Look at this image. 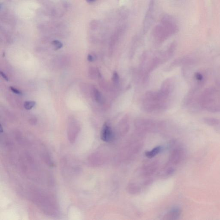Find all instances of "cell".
Returning <instances> with one entry per match:
<instances>
[{
	"mask_svg": "<svg viewBox=\"0 0 220 220\" xmlns=\"http://www.w3.org/2000/svg\"><path fill=\"white\" fill-rule=\"evenodd\" d=\"M10 89H11V90L13 93H14L16 94L20 95L22 94V93L20 91L18 90L17 89L12 87V86H11V87H10Z\"/></svg>",
	"mask_w": 220,
	"mask_h": 220,
	"instance_id": "cell-8",
	"label": "cell"
},
{
	"mask_svg": "<svg viewBox=\"0 0 220 220\" xmlns=\"http://www.w3.org/2000/svg\"><path fill=\"white\" fill-rule=\"evenodd\" d=\"M101 139L104 141L108 142L112 138V132L110 127L107 124H104L101 135Z\"/></svg>",
	"mask_w": 220,
	"mask_h": 220,
	"instance_id": "cell-2",
	"label": "cell"
},
{
	"mask_svg": "<svg viewBox=\"0 0 220 220\" xmlns=\"http://www.w3.org/2000/svg\"><path fill=\"white\" fill-rule=\"evenodd\" d=\"M161 150L162 148L160 147H156L150 151L146 152V156L149 158H151L158 154L161 151Z\"/></svg>",
	"mask_w": 220,
	"mask_h": 220,
	"instance_id": "cell-3",
	"label": "cell"
},
{
	"mask_svg": "<svg viewBox=\"0 0 220 220\" xmlns=\"http://www.w3.org/2000/svg\"><path fill=\"white\" fill-rule=\"evenodd\" d=\"M88 2H92L94 1L95 0H86Z\"/></svg>",
	"mask_w": 220,
	"mask_h": 220,
	"instance_id": "cell-12",
	"label": "cell"
},
{
	"mask_svg": "<svg viewBox=\"0 0 220 220\" xmlns=\"http://www.w3.org/2000/svg\"><path fill=\"white\" fill-rule=\"evenodd\" d=\"M87 60H88L89 62H93L94 60L93 57L91 55L89 54L88 56H87Z\"/></svg>",
	"mask_w": 220,
	"mask_h": 220,
	"instance_id": "cell-11",
	"label": "cell"
},
{
	"mask_svg": "<svg viewBox=\"0 0 220 220\" xmlns=\"http://www.w3.org/2000/svg\"><path fill=\"white\" fill-rule=\"evenodd\" d=\"M204 121L207 124L212 126H217L219 124V120L214 118H205Z\"/></svg>",
	"mask_w": 220,
	"mask_h": 220,
	"instance_id": "cell-4",
	"label": "cell"
},
{
	"mask_svg": "<svg viewBox=\"0 0 220 220\" xmlns=\"http://www.w3.org/2000/svg\"><path fill=\"white\" fill-rule=\"evenodd\" d=\"M52 44L53 46L55 48V50H58L59 49H61L63 47V44L57 40H54L52 42Z\"/></svg>",
	"mask_w": 220,
	"mask_h": 220,
	"instance_id": "cell-6",
	"label": "cell"
},
{
	"mask_svg": "<svg viewBox=\"0 0 220 220\" xmlns=\"http://www.w3.org/2000/svg\"><path fill=\"white\" fill-rule=\"evenodd\" d=\"M36 105V103L34 101H26L24 103L25 108L27 110H30L32 109Z\"/></svg>",
	"mask_w": 220,
	"mask_h": 220,
	"instance_id": "cell-5",
	"label": "cell"
},
{
	"mask_svg": "<svg viewBox=\"0 0 220 220\" xmlns=\"http://www.w3.org/2000/svg\"><path fill=\"white\" fill-rule=\"evenodd\" d=\"M154 1H151L150 3L148 10L147 12L144 22V30L146 31L150 27L153 20V12L154 10Z\"/></svg>",
	"mask_w": 220,
	"mask_h": 220,
	"instance_id": "cell-1",
	"label": "cell"
},
{
	"mask_svg": "<svg viewBox=\"0 0 220 220\" xmlns=\"http://www.w3.org/2000/svg\"><path fill=\"white\" fill-rule=\"evenodd\" d=\"M0 74H1V76L4 79V80H5V81H9V79H8V76H7L3 72H1Z\"/></svg>",
	"mask_w": 220,
	"mask_h": 220,
	"instance_id": "cell-10",
	"label": "cell"
},
{
	"mask_svg": "<svg viewBox=\"0 0 220 220\" xmlns=\"http://www.w3.org/2000/svg\"><path fill=\"white\" fill-rule=\"evenodd\" d=\"M113 80L115 83H117L118 81L119 77L118 75L117 74V73L116 72H115L114 73V75H113Z\"/></svg>",
	"mask_w": 220,
	"mask_h": 220,
	"instance_id": "cell-9",
	"label": "cell"
},
{
	"mask_svg": "<svg viewBox=\"0 0 220 220\" xmlns=\"http://www.w3.org/2000/svg\"><path fill=\"white\" fill-rule=\"evenodd\" d=\"M94 93L96 99V100L97 102H98V103L102 102V96H101V93H99V91L96 89L95 90H94Z\"/></svg>",
	"mask_w": 220,
	"mask_h": 220,
	"instance_id": "cell-7",
	"label": "cell"
}]
</instances>
